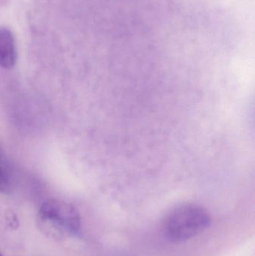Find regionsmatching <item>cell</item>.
I'll list each match as a JSON object with an SVG mask.
<instances>
[{"label": "cell", "instance_id": "obj_1", "mask_svg": "<svg viewBox=\"0 0 255 256\" xmlns=\"http://www.w3.org/2000/svg\"><path fill=\"white\" fill-rule=\"evenodd\" d=\"M37 226L54 239L76 236L81 228L79 212L73 206L57 200L45 202L37 215Z\"/></svg>", "mask_w": 255, "mask_h": 256}, {"label": "cell", "instance_id": "obj_2", "mask_svg": "<svg viewBox=\"0 0 255 256\" xmlns=\"http://www.w3.org/2000/svg\"><path fill=\"white\" fill-rule=\"evenodd\" d=\"M211 222V216L202 206L184 204L174 209L168 216L166 233L172 242H182L205 231Z\"/></svg>", "mask_w": 255, "mask_h": 256}, {"label": "cell", "instance_id": "obj_3", "mask_svg": "<svg viewBox=\"0 0 255 256\" xmlns=\"http://www.w3.org/2000/svg\"><path fill=\"white\" fill-rule=\"evenodd\" d=\"M17 58L16 44L13 33L6 27L0 28V66L10 69Z\"/></svg>", "mask_w": 255, "mask_h": 256}, {"label": "cell", "instance_id": "obj_4", "mask_svg": "<svg viewBox=\"0 0 255 256\" xmlns=\"http://www.w3.org/2000/svg\"><path fill=\"white\" fill-rule=\"evenodd\" d=\"M13 188V179L8 160L0 146V192L9 194Z\"/></svg>", "mask_w": 255, "mask_h": 256}, {"label": "cell", "instance_id": "obj_5", "mask_svg": "<svg viewBox=\"0 0 255 256\" xmlns=\"http://www.w3.org/2000/svg\"><path fill=\"white\" fill-rule=\"evenodd\" d=\"M0 256H4L2 255V254H1V251H0Z\"/></svg>", "mask_w": 255, "mask_h": 256}]
</instances>
